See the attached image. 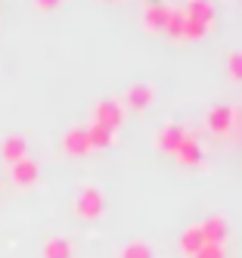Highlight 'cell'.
<instances>
[{
	"label": "cell",
	"mask_w": 242,
	"mask_h": 258,
	"mask_svg": "<svg viewBox=\"0 0 242 258\" xmlns=\"http://www.w3.org/2000/svg\"><path fill=\"white\" fill-rule=\"evenodd\" d=\"M106 212V199L97 187H84L78 190V196H74V215L84 218V221H93V218H100Z\"/></svg>",
	"instance_id": "6da1fadb"
},
{
	"label": "cell",
	"mask_w": 242,
	"mask_h": 258,
	"mask_svg": "<svg viewBox=\"0 0 242 258\" xmlns=\"http://www.w3.org/2000/svg\"><path fill=\"white\" fill-rule=\"evenodd\" d=\"M205 124H208V131H211V134H230V131H233V124H236L233 106H227V103L211 106V109H208V115H205Z\"/></svg>",
	"instance_id": "7a4b0ae2"
},
{
	"label": "cell",
	"mask_w": 242,
	"mask_h": 258,
	"mask_svg": "<svg viewBox=\"0 0 242 258\" xmlns=\"http://www.w3.org/2000/svg\"><path fill=\"white\" fill-rule=\"evenodd\" d=\"M93 121H100V124H106V127L115 131V127H121V121H124V106L118 100L106 97V100L97 103V109H93Z\"/></svg>",
	"instance_id": "3957f363"
},
{
	"label": "cell",
	"mask_w": 242,
	"mask_h": 258,
	"mask_svg": "<svg viewBox=\"0 0 242 258\" xmlns=\"http://www.w3.org/2000/svg\"><path fill=\"white\" fill-rule=\"evenodd\" d=\"M174 156H177L180 165H186V168H196V165H202V143H199V137H196L193 131H186L183 140H180V146L174 150Z\"/></svg>",
	"instance_id": "277c9868"
},
{
	"label": "cell",
	"mask_w": 242,
	"mask_h": 258,
	"mask_svg": "<svg viewBox=\"0 0 242 258\" xmlns=\"http://www.w3.org/2000/svg\"><path fill=\"white\" fill-rule=\"evenodd\" d=\"M168 13H171V7H168L165 0H146V10H143V25H146V31H165Z\"/></svg>",
	"instance_id": "5b68a950"
},
{
	"label": "cell",
	"mask_w": 242,
	"mask_h": 258,
	"mask_svg": "<svg viewBox=\"0 0 242 258\" xmlns=\"http://www.w3.org/2000/svg\"><path fill=\"white\" fill-rule=\"evenodd\" d=\"M152 100H155V87L152 84H130L127 87V94H124V103H127V109H134V112H143V109H149L152 106Z\"/></svg>",
	"instance_id": "8992f818"
},
{
	"label": "cell",
	"mask_w": 242,
	"mask_h": 258,
	"mask_svg": "<svg viewBox=\"0 0 242 258\" xmlns=\"http://www.w3.org/2000/svg\"><path fill=\"white\" fill-rule=\"evenodd\" d=\"M183 13H186V19L190 22H199L202 28H211L214 25V4L211 0H190V4L183 7Z\"/></svg>",
	"instance_id": "52a82bcc"
},
{
	"label": "cell",
	"mask_w": 242,
	"mask_h": 258,
	"mask_svg": "<svg viewBox=\"0 0 242 258\" xmlns=\"http://www.w3.org/2000/svg\"><path fill=\"white\" fill-rule=\"evenodd\" d=\"M62 150H65L68 156H87V153H90L87 127H81V124L68 127V131H65V137H62Z\"/></svg>",
	"instance_id": "ba28073f"
},
{
	"label": "cell",
	"mask_w": 242,
	"mask_h": 258,
	"mask_svg": "<svg viewBox=\"0 0 242 258\" xmlns=\"http://www.w3.org/2000/svg\"><path fill=\"white\" fill-rule=\"evenodd\" d=\"M10 174H13V180L19 183V187H31V183L37 180V174H41V168H37V162L34 159H19V162H13L10 165Z\"/></svg>",
	"instance_id": "9c48e42d"
},
{
	"label": "cell",
	"mask_w": 242,
	"mask_h": 258,
	"mask_svg": "<svg viewBox=\"0 0 242 258\" xmlns=\"http://www.w3.org/2000/svg\"><path fill=\"white\" fill-rule=\"evenodd\" d=\"M0 156H4L10 165L19 162V159H25V156H28V143H25V137H19V134L4 137V140H0Z\"/></svg>",
	"instance_id": "30bf717a"
},
{
	"label": "cell",
	"mask_w": 242,
	"mask_h": 258,
	"mask_svg": "<svg viewBox=\"0 0 242 258\" xmlns=\"http://www.w3.org/2000/svg\"><path fill=\"white\" fill-rule=\"evenodd\" d=\"M183 127L180 124H162L158 127V134H155V143H158V150H165V153H174L177 146H180V140H183Z\"/></svg>",
	"instance_id": "8fae6325"
},
{
	"label": "cell",
	"mask_w": 242,
	"mask_h": 258,
	"mask_svg": "<svg viewBox=\"0 0 242 258\" xmlns=\"http://www.w3.org/2000/svg\"><path fill=\"white\" fill-rule=\"evenodd\" d=\"M199 230L205 236V243H223V239H227V221L220 215H211V218H205L199 224Z\"/></svg>",
	"instance_id": "7c38bea8"
},
{
	"label": "cell",
	"mask_w": 242,
	"mask_h": 258,
	"mask_svg": "<svg viewBox=\"0 0 242 258\" xmlns=\"http://www.w3.org/2000/svg\"><path fill=\"white\" fill-rule=\"evenodd\" d=\"M87 140H90V150H106V146H112V140H115V131L100 121H90L87 124Z\"/></svg>",
	"instance_id": "4fadbf2b"
},
{
	"label": "cell",
	"mask_w": 242,
	"mask_h": 258,
	"mask_svg": "<svg viewBox=\"0 0 242 258\" xmlns=\"http://www.w3.org/2000/svg\"><path fill=\"white\" fill-rule=\"evenodd\" d=\"M202 246H205V236H202L199 224L186 227V230H183V236H180V252H183V255H193V258H196V252H199Z\"/></svg>",
	"instance_id": "5bb4252c"
},
{
	"label": "cell",
	"mask_w": 242,
	"mask_h": 258,
	"mask_svg": "<svg viewBox=\"0 0 242 258\" xmlns=\"http://www.w3.org/2000/svg\"><path fill=\"white\" fill-rule=\"evenodd\" d=\"M44 258H71V243L65 236H50L44 243Z\"/></svg>",
	"instance_id": "9a60e30c"
},
{
	"label": "cell",
	"mask_w": 242,
	"mask_h": 258,
	"mask_svg": "<svg viewBox=\"0 0 242 258\" xmlns=\"http://www.w3.org/2000/svg\"><path fill=\"white\" fill-rule=\"evenodd\" d=\"M183 28H186V13H183V7H171V13H168V25H165V31L171 34V38L183 41Z\"/></svg>",
	"instance_id": "2e32d148"
},
{
	"label": "cell",
	"mask_w": 242,
	"mask_h": 258,
	"mask_svg": "<svg viewBox=\"0 0 242 258\" xmlns=\"http://www.w3.org/2000/svg\"><path fill=\"white\" fill-rule=\"evenodd\" d=\"M118 258H152V249H149V243H143V239H134V243H127L121 249Z\"/></svg>",
	"instance_id": "e0dca14e"
},
{
	"label": "cell",
	"mask_w": 242,
	"mask_h": 258,
	"mask_svg": "<svg viewBox=\"0 0 242 258\" xmlns=\"http://www.w3.org/2000/svg\"><path fill=\"white\" fill-rule=\"evenodd\" d=\"M227 75L230 81H242V53H230L227 56Z\"/></svg>",
	"instance_id": "ac0fdd59"
},
{
	"label": "cell",
	"mask_w": 242,
	"mask_h": 258,
	"mask_svg": "<svg viewBox=\"0 0 242 258\" xmlns=\"http://www.w3.org/2000/svg\"><path fill=\"white\" fill-rule=\"evenodd\" d=\"M196 258H223V243H205L196 252Z\"/></svg>",
	"instance_id": "d6986e66"
},
{
	"label": "cell",
	"mask_w": 242,
	"mask_h": 258,
	"mask_svg": "<svg viewBox=\"0 0 242 258\" xmlns=\"http://www.w3.org/2000/svg\"><path fill=\"white\" fill-rule=\"evenodd\" d=\"M59 4H62V0H34V7H37V10H56Z\"/></svg>",
	"instance_id": "ffe728a7"
}]
</instances>
